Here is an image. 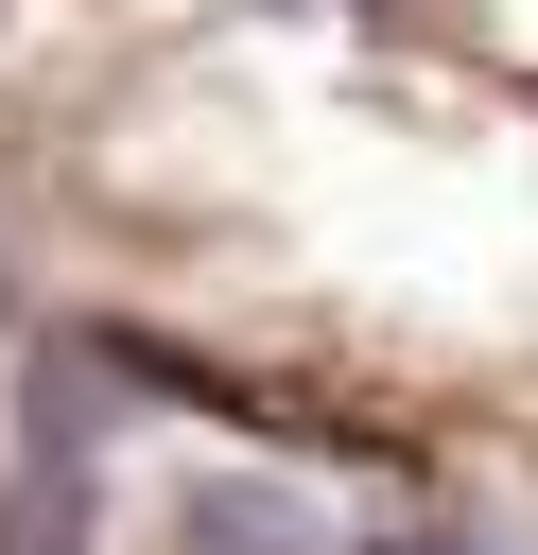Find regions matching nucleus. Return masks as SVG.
<instances>
[{"mask_svg": "<svg viewBox=\"0 0 538 555\" xmlns=\"http://www.w3.org/2000/svg\"><path fill=\"white\" fill-rule=\"evenodd\" d=\"M87 468H104V399H87V364H52L35 399H17V486H0V555H87Z\"/></svg>", "mask_w": 538, "mask_h": 555, "instance_id": "1", "label": "nucleus"}, {"mask_svg": "<svg viewBox=\"0 0 538 555\" xmlns=\"http://www.w3.org/2000/svg\"><path fill=\"white\" fill-rule=\"evenodd\" d=\"M191 555H330V520L295 486H191Z\"/></svg>", "mask_w": 538, "mask_h": 555, "instance_id": "2", "label": "nucleus"}, {"mask_svg": "<svg viewBox=\"0 0 538 555\" xmlns=\"http://www.w3.org/2000/svg\"><path fill=\"white\" fill-rule=\"evenodd\" d=\"M399 555H486V538H399Z\"/></svg>", "mask_w": 538, "mask_h": 555, "instance_id": "3", "label": "nucleus"}]
</instances>
